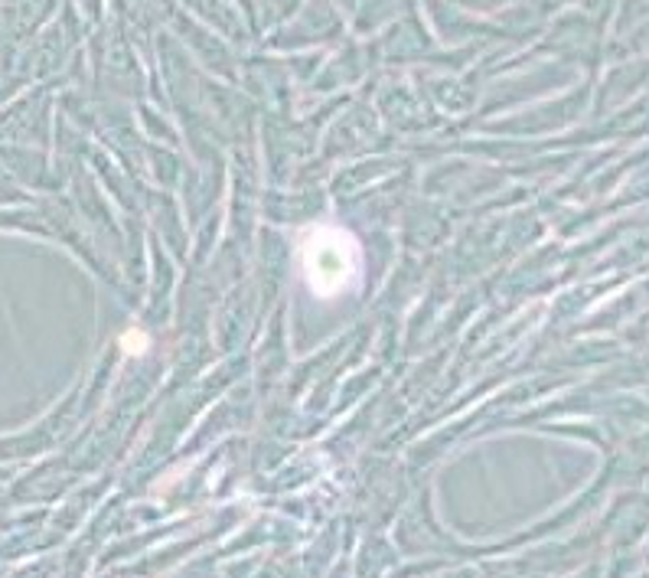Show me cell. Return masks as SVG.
<instances>
[{"instance_id": "1", "label": "cell", "mask_w": 649, "mask_h": 578, "mask_svg": "<svg viewBox=\"0 0 649 578\" xmlns=\"http://www.w3.org/2000/svg\"><path fill=\"white\" fill-rule=\"evenodd\" d=\"M297 262L307 288L323 301H336L359 285L362 248L350 229L336 223H317L304 229L297 242Z\"/></svg>"}, {"instance_id": "2", "label": "cell", "mask_w": 649, "mask_h": 578, "mask_svg": "<svg viewBox=\"0 0 649 578\" xmlns=\"http://www.w3.org/2000/svg\"><path fill=\"white\" fill-rule=\"evenodd\" d=\"M121 343H124V350L127 353H144L147 350V337L141 331H127Z\"/></svg>"}]
</instances>
